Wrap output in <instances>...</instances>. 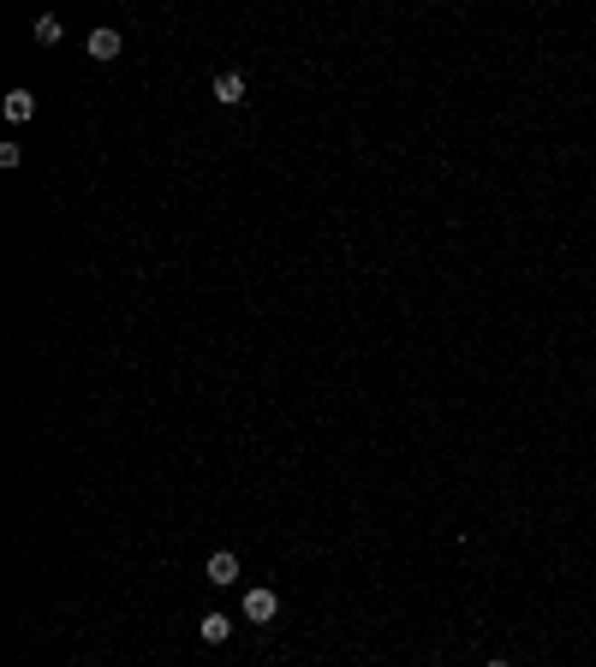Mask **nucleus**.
<instances>
[{"instance_id":"8","label":"nucleus","mask_w":596,"mask_h":667,"mask_svg":"<svg viewBox=\"0 0 596 667\" xmlns=\"http://www.w3.org/2000/svg\"><path fill=\"white\" fill-rule=\"evenodd\" d=\"M483 667H513V662H501V655H489V662H483Z\"/></svg>"},{"instance_id":"5","label":"nucleus","mask_w":596,"mask_h":667,"mask_svg":"<svg viewBox=\"0 0 596 667\" xmlns=\"http://www.w3.org/2000/svg\"><path fill=\"white\" fill-rule=\"evenodd\" d=\"M0 108H6V119H13V126H24V119L36 114V96H30V90H6V101H0Z\"/></svg>"},{"instance_id":"4","label":"nucleus","mask_w":596,"mask_h":667,"mask_svg":"<svg viewBox=\"0 0 596 667\" xmlns=\"http://www.w3.org/2000/svg\"><path fill=\"white\" fill-rule=\"evenodd\" d=\"M120 48H126V43H120L114 24H101V30H90V36H84V54L101 60V66H108V60H120Z\"/></svg>"},{"instance_id":"3","label":"nucleus","mask_w":596,"mask_h":667,"mask_svg":"<svg viewBox=\"0 0 596 667\" xmlns=\"http://www.w3.org/2000/svg\"><path fill=\"white\" fill-rule=\"evenodd\" d=\"M215 101H221V108H245V101H251V90H245V71H215Z\"/></svg>"},{"instance_id":"7","label":"nucleus","mask_w":596,"mask_h":667,"mask_svg":"<svg viewBox=\"0 0 596 667\" xmlns=\"http://www.w3.org/2000/svg\"><path fill=\"white\" fill-rule=\"evenodd\" d=\"M60 36H66V24H60L54 13H43V18H36V43H60Z\"/></svg>"},{"instance_id":"2","label":"nucleus","mask_w":596,"mask_h":667,"mask_svg":"<svg viewBox=\"0 0 596 667\" xmlns=\"http://www.w3.org/2000/svg\"><path fill=\"white\" fill-rule=\"evenodd\" d=\"M239 554H233V548H215L209 554V560H203V578H209L215 584V590H227V584H239Z\"/></svg>"},{"instance_id":"6","label":"nucleus","mask_w":596,"mask_h":667,"mask_svg":"<svg viewBox=\"0 0 596 667\" xmlns=\"http://www.w3.org/2000/svg\"><path fill=\"white\" fill-rule=\"evenodd\" d=\"M227 632H233L227 614H203V620H197V638L203 643H227Z\"/></svg>"},{"instance_id":"1","label":"nucleus","mask_w":596,"mask_h":667,"mask_svg":"<svg viewBox=\"0 0 596 667\" xmlns=\"http://www.w3.org/2000/svg\"><path fill=\"white\" fill-rule=\"evenodd\" d=\"M239 614H245L251 625H274V614H281L274 584H251V590H245V602H239Z\"/></svg>"}]
</instances>
